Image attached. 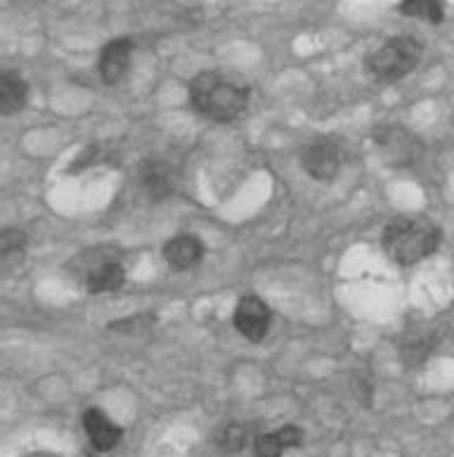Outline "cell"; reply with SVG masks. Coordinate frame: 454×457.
Wrapping results in <instances>:
<instances>
[{
    "instance_id": "6da1fadb",
    "label": "cell",
    "mask_w": 454,
    "mask_h": 457,
    "mask_svg": "<svg viewBox=\"0 0 454 457\" xmlns=\"http://www.w3.org/2000/svg\"><path fill=\"white\" fill-rule=\"evenodd\" d=\"M192 107L213 121H232L249 107V86L227 71H202L190 83Z\"/></svg>"
},
{
    "instance_id": "7a4b0ae2",
    "label": "cell",
    "mask_w": 454,
    "mask_h": 457,
    "mask_svg": "<svg viewBox=\"0 0 454 457\" xmlns=\"http://www.w3.org/2000/svg\"><path fill=\"white\" fill-rule=\"evenodd\" d=\"M441 228L426 219H395L384 230V249L395 263L414 266L438 249Z\"/></svg>"
},
{
    "instance_id": "3957f363",
    "label": "cell",
    "mask_w": 454,
    "mask_h": 457,
    "mask_svg": "<svg viewBox=\"0 0 454 457\" xmlns=\"http://www.w3.org/2000/svg\"><path fill=\"white\" fill-rule=\"evenodd\" d=\"M424 46L414 36H393L367 55V71L379 81H400L419 67Z\"/></svg>"
},
{
    "instance_id": "277c9868",
    "label": "cell",
    "mask_w": 454,
    "mask_h": 457,
    "mask_svg": "<svg viewBox=\"0 0 454 457\" xmlns=\"http://www.w3.org/2000/svg\"><path fill=\"white\" fill-rule=\"evenodd\" d=\"M303 169L315 180H332L341 169V147L332 137H318L303 150Z\"/></svg>"
},
{
    "instance_id": "5b68a950",
    "label": "cell",
    "mask_w": 454,
    "mask_h": 457,
    "mask_svg": "<svg viewBox=\"0 0 454 457\" xmlns=\"http://www.w3.org/2000/svg\"><path fill=\"white\" fill-rule=\"evenodd\" d=\"M272 313L268 303L258 296H244L235 311V328L249 342H263L270 332Z\"/></svg>"
},
{
    "instance_id": "8992f818",
    "label": "cell",
    "mask_w": 454,
    "mask_h": 457,
    "mask_svg": "<svg viewBox=\"0 0 454 457\" xmlns=\"http://www.w3.org/2000/svg\"><path fill=\"white\" fill-rule=\"evenodd\" d=\"M133 50H136V43L121 36V38H111V41L102 48L100 62H97V69H100V79L107 86H114L126 76L130 67V57H133Z\"/></svg>"
},
{
    "instance_id": "52a82bcc",
    "label": "cell",
    "mask_w": 454,
    "mask_h": 457,
    "mask_svg": "<svg viewBox=\"0 0 454 457\" xmlns=\"http://www.w3.org/2000/svg\"><path fill=\"white\" fill-rule=\"evenodd\" d=\"M137 183L143 187V192L150 199H166L176 190V171L170 169L166 162L159 159H147L140 171H137Z\"/></svg>"
},
{
    "instance_id": "ba28073f",
    "label": "cell",
    "mask_w": 454,
    "mask_h": 457,
    "mask_svg": "<svg viewBox=\"0 0 454 457\" xmlns=\"http://www.w3.org/2000/svg\"><path fill=\"white\" fill-rule=\"evenodd\" d=\"M83 427H86V434H88L90 444L95 445V451L107 453L121 444L123 429L119 424L111 422L102 410H86V415H83Z\"/></svg>"
},
{
    "instance_id": "9c48e42d",
    "label": "cell",
    "mask_w": 454,
    "mask_h": 457,
    "mask_svg": "<svg viewBox=\"0 0 454 457\" xmlns=\"http://www.w3.org/2000/svg\"><path fill=\"white\" fill-rule=\"evenodd\" d=\"M163 256L169 261V266L176 270H190L199 266L203 259V245L202 239L194 235H177L163 246Z\"/></svg>"
},
{
    "instance_id": "30bf717a",
    "label": "cell",
    "mask_w": 454,
    "mask_h": 457,
    "mask_svg": "<svg viewBox=\"0 0 454 457\" xmlns=\"http://www.w3.org/2000/svg\"><path fill=\"white\" fill-rule=\"evenodd\" d=\"M376 145L384 152V157L393 164H405L414 157V140L398 126H384L376 130Z\"/></svg>"
},
{
    "instance_id": "8fae6325",
    "label": "cell",
    "mask_w": 454,
    "mask_h": 457,
    "mask_svg": "<svg viewBox=\"0 0 454 457\" xmlns=\"http://www.w3.org/2000/svg\"><path fill=\"white\" fill-rule=\"evenodd\" d=\"M29 100V86L17 71L5 69L0 74V114L10 116L20 112Z\"/></svg>"
},
{
    "instance_id": "7c38bea8",
    "label": "cell",
    "mask_w": 454,
    "mask_h": 457,
    "mask_svg": "<svg viewBox=\"0 0 454 457\" xmlns=\"http://www.w3.org/2000/svg\"><path fill=\"white\" fill-rule=\"evenodd\" d=\"M123 282H126V270L114 259L104 261L86 275V287H88L90 294H111L121 289Z\"/></svg>"
},
{
    "instance_id": "4fadbf2b",
    "label": "cell",
    "mask_w": 454,
    "mask_h": 457,
    "mask_svg": "<svg viewBox=\"0 0 454 457\" xmlns=\"http://www.w3.org/2000/svg\"><path fill=\"white\" fill-rule=\"evenodd\" d=\"M400 12L405 17H414V20L441 24L445 20V3L442 0H402Z\"/></svg>"
},
{
    "instance_id": "5bb4252c",
    "label": "cell",
    "mask_w": 454,
    "mask_h": 457,
    "mask_svg": "<svg viewBox=\"0 0 454 457\" xmlns=\"http://www.w3.org/2000/svg\"><path fill=\"white\" fill-rule=\"evenodd\" d=\"M216 444L223 453H242L249 444V429L244 424H225L223 429L216 434Z\"/></svg>"
},
{
    "instance_id": "9a60e30c",
    "label": "cell",
    "mask_w": 454,
    "mask_h": 457,
    "mask_svg": "<svg viewBox=\"0 0 454 457\" xmlns=\"http://www.w3.org/2000/svg\"><path fill=\"white\" fill-rule=\"evenodd\" d=\"M431 346H433V335L428 329H414V332H409L405 337V342H402V353H405L407 361L419 362L426 358Z\"/></svg>"
},
{
    "instance_id": "2e32d148",
    "label": "cell",
    "mask_w": 454,
    "mask_h": 457,
    "mask_svg": "<svg viewBox=\"0 0 454 457\" xmlns=\"http://www.w3.org/2000/svg\"><path fill=\"white\" fill-rule=\"evenodd\" d=\"M27 245V237H24V232L20 228H5L3 235H0V253H3V259H10L12 253H20Z\"/></svg>"
},
{
    "instance_id": "e0dca14e",
    "label": "cell",
    "mask_w": 454,
    "mask_h": 457,
    "mask_svg": "<svg viewBox=\"0 0 454 457\" xmlns=\"http://www.w3.org/2000/svg\"><path fill=\"white\" fill-rule=\"evenodd\" d=\"M253 453L256 457H282L285 453V445L279 441L277 431L275 434H260L253 444Z\"/></svg>"
},
{
    "instance_id": "ac0fdd59",
    "label": "cell",
    "mask_w": 454,
    "mask_h": 457,
    "mask_svg": "<svg viewBox=\"0 0 454 457\" xmlns=\"http://www.w3.org/2000/svg\"><path fill=\"white\" fill-rule=\"evenodd\" d=\"M152 322H154V315H136V318H128V320L111 322V329L114 332H133V329L150 328Z\"/></svg>"
},
{
    "instance_id": "d6986e66",
    "label": "cell",
    "mask_w": 454,
    "mask_h": 457,
    "mask_svg": "<svg viewBox=\"0 0 454 457\" xmlns=\"http://www.w3.org/2000/svg\"><path fill=\"white\" fill-rule=\"evenodd\" d=\"M279 441H282V445L286 448H296V445L303 444V431L299 429V427H293V424H286V427H282V429L277 431Z\"/></svg>"
}]
</instances>
